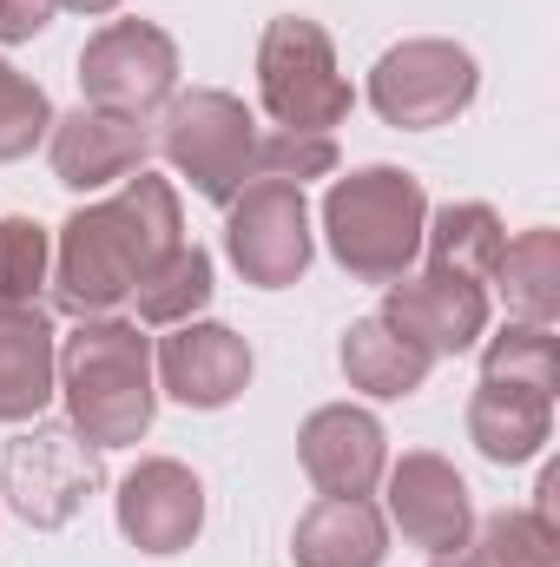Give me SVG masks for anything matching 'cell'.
I'll return each instance as SVG.
<instances>
[{
  "instance_id": "3",
  "label": "cell",
  "mask_w": 560,
  "mask_h": 567,
  "mask_svg": "<svg viewBox=\"0 0 560 567\" xmlns=\"http://www.w3.org/2000/svg\"><path fill=\"white\" fill-rule=\"evenodd\" d=\"M428 192L403 165H363L323 192V245L356 284H396L416 271Z\"/></svg>"
},
{
  "instance_id": "28",
  "label": "cell",
  "mask_w": 560,
  "mask_h": 567,
  "mask_svg": "<svg viewBox=\"0 0 560 567\" xmlns=\"http://www.w3.org/2000/svg\"><path fill=\"white\" fill-rule=\"evenodd\" d=\"M53 13H60V0H0V47L46 33V27H53Z\"/></svg>"
},
{
  "instance_id": "20",
  "label": "cell",
  "mask_w": 560,
  "mask_h": 567,
  "mask_svg": "<svg viewBox=\"0 0 560 567\" xmlns=\"http://www.w3.org/2000/svg\"><path fill=\"white\" fill-rule=\"evenodd\" d=\"M501 245H508L501 218H495L488 205H475V198H462V205H442V212L422 225L428 271H455V278H468V284H495Z\"/></svg>"
},
{
  "instance_id": "7",
  "label": "cell",
  "mask_w": 560,
  "mask_h": 567,
  "mask_svg": "<svg viewBox=\"0 0 560 567\" xmlns=\"http://www.w3.org/2000/svg\"><path fill=\"white\" fill-rule=\"evenodd\" d=\"M481 66L455 40H403L370 66V106L403 126V133H435L475 106Z\"/></svg>"
},
{
  "instance_id": "18",
  "label": "cell",
  "mask_w": 560,
  "mask_h": 567,
  "mask_svg": "<svg viewBox=\"0 0 560 567\" xmlns=\"http://www.w3.org/2000/svg\"><path fill=\"white\" fill-rule=\"evenodd\" d=\"M548 435H554V396H541V390L481 383V390L468 396V442H475L488 462H501V468L535 462V455L548 449Z\"/></svg>"
},
{
  "instance_id": "14",
  "label": "cell",
  "mask_w": 560,
  "mask_h": 567,
  "mask_svg": "<svg viewBox=\"0 0 560 567\" xmlns=\"http://www.w3.org/2000/svg\"><path fill=\"white\" fill-rule=\"evenodd\" d=\"M297 462L317 482V495H376L390 468V435L356 403H323L297 429Z\"/></svg>"
},
{
  "instance_id": "25",
  "label": "cell",
  "mask_w": 560,
  "mask_h": 567,
  "mask_svg": "<svg viewBox=\"0 0 560 567\" xmlns=\"http://www.w3.org/2000/svg\"><path fill=\"white\" fill-rule=\"evenodd\" d=\"M46 133H53V100H46L20 66L0 60V165L27 158Z\"/></svg>"
},
{
  "instance_id": "9",
  "label": "cell",
  "mask_w": 560,
  "mask_h": 567,
  "mask_svg": "<svg viewBox=\"0 0 560 567\" xmlns=\"http://www.w3.org/2000/svg\"><path fill=\"white\" fill-rule=\"evenodd\" d=\"M80 93L86 106L145 120L178 93V47L152 20H113L80 47Z\"/></svg>"
},
{
  "instance_id": "17",
  "label": "cell",
  "mask_w": 560,
  "mask_h": 567,
  "mask_svg": "<svg viewBox=\"0 0 560 567\" xmlns=\"http://www.w3.org/2000/svg\"><path fill=\"white\" fill-rule=\"evenodd\" d=\"M383 555H390V522L370 495H323L290 528L297 567H383Z\"/></svg>"
},
{
  "instance_id": "6",
  "label": "cell",
  "mask_w": 560,
  "mask_h": 567,
  "mask_svg": "<svg viewBox=\"0 0 560 567\" xmlns=\"http://www.w3.org/2000/svg\"><path fill=\"white\" fill-rule=\"evenodd\" d=\"M106 449H93L73 423L20 429L0 455V495L27 528H66L106 482Z\"/></svg>"
},
{
  "instance_id": "1",
  "label": "cell",
  "mask_w": 560,
  "mask_h": 567,
  "mask_svg": "<svg viewBox=\"0 0 560 567\" xmlns=\"http://www.w3.org/2000/svg\"><path fill=\"white\" fill-rule=\"evenodd\" d=\"M178 245H185V218H178L172 178L133 172V178H120L113 198H100L60 225L53 303L66 317H113L145 284V271H158Z\"/></svg>"
},
{
  "instance_id": "8",
  "label": "cell",
  "mask_w": 560,
  "mask_h": 567,
  "mask_svg": "<svg viewBox=\"0 0 560 567\" xmlns=\"http://www.w3.org/2000/svg\"><path fill=\"white\" fill-rule=\"evenodd\" d=\"M225 251H231V265L245 271V284H258V290H290V284L310 271V251H317L303 185H283V178L245 185V192L225 205Z\"/></svg>"
},
{
  "instance_id": "4",
  "label": "cell",
  "mask_w": 560,
  "mask_h": 567,
  "mask_svg": "<svg viewBox=\"0 0 560 567\" xmlns=\"http://www.w3.org/2000/svg\"><path fill=\"white\" fill-rule=\"evenodd\" d=\"M258 145H265V126L251 120V106L238 93L191 86V93H172L165 100L158 152L211 205H231L245 185H258Z\"/></svg>"
},
{
  "instance_id": "30",
  "label": "cell",
  "mask_w": 560,
  "mask_h": 567,
  "mask_svg": "<svg viewBox=\"0 0 560 567\" xmlns=\"http://www.w3.org/2000/svg\"><path fill=\"white\" fill-rule=\"evenodd\" d=\"M60 7H73V13H86V20H93V13H113L120 0H60Z\"/></svg>"
},
{
  "instance_id": "21",
  "label": "cell",
  "mask_w": 560,
  "mask_h": 567,
  "mask_svg": "<svg viewBox=\"0 0 560 567\" xmlns=\"http://www.w3.org/2000/svg\"><path fill=\"white\" fill-rule=\"evenodd\" d=\"M495 284H501V297H508V310L521 323H554L560 317V231L535 225L515 245H501Z\"/></svg>"
},
{
  "instance_id": "23",
  "label": "cell",
  "mask_w": 560,
  "mask_h": 567,
  "mask_svg": "<svg viewBox=\"0 0 560 567\" xmlns=\"http://www.w3.org/2000/svg\"><path fill=\"white\" fill-rule=\"evenodd\" d=\"M133 303H139V323H152V330L191 323V317L211 303V251L178 245L158 271H145V284L133 290Z\"/></svg>"
},
{
  "instance_id": "27",
  "label": "cell",
  "mask_w": 560,
  "mask_h": 567,
  "mask_svg": "<svg viewBox=\"0 0 560 567\" xmlns=\"http://www.w3.org/2000/svg\"><path fill=\"white\" fill-rule=\"evenodd\" d=\"M323 172H336V140H323V133H265V145H258V178L303 185Z\"/></svg>"
},
{
  "instance_id": "31",
  "label": "cell",
  "mask_w": 560,
  "mask_h": 567,
  "mask_svg": "<svg viewBox=\"0 0 560 567\" xmlns=\"http://www.w3.org/2000/svg\"><path fill=\"white\" fill-rule=\"evenodd\" d=\"M435 567H455V561H435Z\"/></svg>"
},
{
  "instance_id": "5",
  "label": "cell",
  "mask_w": 560,
  "mask_h": 567,
  "mask_svg": "<svg viewBox=\"0 0 560 567\" xmlns=\"http://www.w3.org/2000/svg\"><path fill=\"white\" fill-rule=\"evenodd\" d=\"M258 100L278 120V133H323L350 120L356 93L336 73V47L317 20L303 13H278L258 40Z\"/></svg>"
},
{
  "instance_id": "2",
  "label": "cell",
  "mask_w": 560,
  "mask_h": 567,
  "mask_svg": "<svg viewBox=\"0 0 560 567\" xmlns=\"http://www.w3.org/2000/svg\"><path fill=\"white\" fill-rule=\"evenodd\" d=\"M60 396L66 423L93 449H133L158 410L152 337L126 317H80V330L60 343Z\"/></svg>"
},
{
  "instance_id": "15",
  "label": "cell",
  "mask_w": 560,
  "mask_h": 567,
  "mask_svg": "<svg viewBox=\"0 0 560 567\" xmlns=\"http://www.w3.org/2000/svg\"><path fill=\"white\" fill-rule=\"evenodd\" d=\"M46 158H53V178L66 192H106V185L145 172L152 126L145 120H126V113H106V106H80V113L53 120Z\"/></svg>"
},
{
  "instance_id": "10",
  "label": "cell",
  "mask_w": 560,
  "mask_h": 567,
  "mask_svg": "<svg viewBox=\"0 0 560 567\" xmlns=\"http://www.w3.org/2000/svg\"><path fill=\"white\" fill-rule=\"evenodd\" d=\"M390 482V528H403V542L422 548L428 561H455L475 535V502L468 482L455 475V462H442L435 449H409L403 462L383 468Z\"/></svg>"
},
{
  "instance_id": "26",
  "label": "cell",
  "mask_w": 560,
  "mask_h": 567,
  "mask_svg": "<svg viewBox=\"0 0 560 567\" xmlns=\"http://www.w3.org/2000/svg\"><path fill=\"white\" fill-rule=\"evenodd\" d=\"M53 265V238L33 218H0V303H33Z\"/></svg>"
},
{
  "instance_id": "29",
  "label": "cell",
  "mask_w": 560,
  "mask_h": 567,
  "mask_svg": "<svg viewBox=\"0 0 560 567\" xmlns=\"http://www.w3.org/2000/svg\"><path fill=\"white\" fill-rule=\"evenodd\" d=\"M554 502H560V468H541V488H535V515H541L548 528H560Z\"/></svg>"
},
{
  "instance_id": "16",
  "label": "cell",
  "mask_w": 560,
  "mask_h": 567,
  "mask_svg": "<svg viewBox=\"0 0 560 567\" xmlns=\"http://www.w3.org/2000/svg\"><path fill=\"white\" fill-rule=\"evenodd\" d=\"M60 396V343L40 303H0V423H40Z\"/></svg>"
},
{
  "instance_id": "24",
  "label": "cell",
  "mask_w": 560,
  "mask_h": 567,
  "mask_svg": "<svg viewBox=\"0 0 560 567\" xmlns=\"http://www.w3.org/2000/svg\"><path fill=\"white\" fill-rule=\"evenodd\" d=\"M481 383H508V390H541L554 396L560 390V343L554 323H508L501 337H488L481 350Z\"/></svg>"
},
{
  "instance_id": "13",
  "label": "cell",
  "mask_w": 560,
  "mask_h": 567,
  "mask_svg": "<svg viewBox=\"0 0 560 567\" xmlns=\"http://www.w3.org/2000/svg\"><path fill=\"white\" fill-rule=\"evenodd\" d=\"M113 508H120V535L139 555H185L205 528V482L172 455H145L139 468L120 475Z\"/></svg>"
},
{
  "instance_id": "11",
  "label": "cell",
  "mask_w": 560,
  "mask_h": 567,
  "mask_svg": "<svg viewBox=\"0 0 560 567\" xmlns=\"http://www.w3.org/2000/svg\"><path fill=\"white\" fill-rule=\"evenodd\" d=\"M251 370H258L251 343L231 323H205V317L172 323L158 337V350H152L158 390L172 403H185V410H225V403H238L251 390Z\"/></svg>"
},
{
  "instance_id": "22",
  "label": "cell",
  "mask_w": 560,
  "mask_h": 567,
  "mask_svg": "<svg viewBox=\"0 0 560 567\" xmlns=\"http://www.w3.org/2000/svg\"><path fill=\"white\" fill-rule=\"evenodd\" d=\"M455 567H560V528H548L535 508H501L468 535Z\"/></svg>"
},
{
  "instance_id": "19",
  "label": "cell",
  "mask_w": 560,
  "mask_h": 567,
  "mask_svg": "<svg viewBox=\"0 0 560 567\" xmlns=\"http://www.w3.org/2000/svg\"><path fill=\"white\" fill-rule=\"evenodd\" d=\"M336 363H343L350 390H363V396H376V403H403V396H416L422 383H428V370H435L416 343L396 337L383 317H356V323L343 330Z\"/></svg>"
},
{
  "instance_id": "12",
  "label": "cell",
  "mask_w": 560,
  "mask_h": 567,
  "mask_svg": "<svg viewBox=\"0 0 560 567\" xmlns=\"http://www.w3.org/2000/svg\"><path fill=\"white\" fill-rule=\"evenodd\" d=\"M396 337H409L428 363L462 357L481 343L488 330V284H468L455 271H422V278L383 284V310H376Z\"/></svg>"
}]
</instances>
